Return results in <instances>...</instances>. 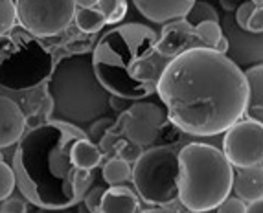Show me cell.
<instances>
[{
	"instance_id": "32",
	"label": "cell",
	"mask_w": 263,
	"mask_h": 213,
	"mask_svg": "<svg viewBox=\"0 0 263 213\" xmlns=\"http://www.w3.org/2000/svg\"><path fill=\"white\" fill-rule=\"evenodd\" d=\"M245 213H263V202L259 200H252V202H245Z\"/></svg>"
},
{
	"instance_id": "39",
	"label": "cell",
	"mask_w": 263,
	"mask_h": 213,
	"mask_svg": "<svg viewBox=\"0 0 263 213\" xmlns=\"http://www.w3.org/2000/svg\"><path fill=\"white\" fill-rule=\"evenodd\" d=\"M0 213H11V211H6V209H2V211H0Z\"/></svg>"
},
{
	"instance_id": "37",
	"label": "cell",
	"mask_w": 263,
	"mask_h": 213,
	"mask_svg": "<svg viewBox=\"0 0 263 213\" xmlns=\"http://www.w3.org/2000/svg\"><path fill=\"white\" fill-rule=\"evenodd\" d=\"M254 6H258V8H263V0H250Z\"/></svg>"
},
{
	"instance_id": "23",
	"label": "cell",
	"mask_w": 263,
	"mask_h": 213,
	"mask_svg": "<svg viewBox=\"0 0 263 213\" xmlns=\"http://www.w3.org/2000/svg\"><path fill=\"white\" fill-rule=\"evenodd\" d=\"M114 152H116V157L118 158H122V160L131 164V162L138 160V157H140L144 151H142L140 145L133 144V142H129V140L120 138L118 142H116V145H114Z\"/></svg>"
},
{
	"instance_id": "9",
	"label": "cell",
	"mask_w": 263,
	"mask_h": 213,
	"mask_svg": "<svg viewBox=\"0 0 263 213\" xmlns=\"http://www.w3.org/2000/svg\"><path fill=\"white\" fill-rule=\"evenodd\" d=\"M199 46H202V44L197 39L192 24H188L184 18H177V21L166 22L162 33L157 37L155 52L164 59H173L179 53L190 48H199Z\"/></svg>"
},
{
	"instance_id": "19",
	"label": "cell",
	"mask_w": 263,
	"mask_h": 213,
	"mask_svg": "<svg viewBox=\"0 0 263 213\" xmlns=\"http://www.w3.org/2000/svg\"><path fill=\"white\" fill-rule=\"evenodd\" d=\"M197 39L201 41V44L204 48H214L215 43L223 37V28H221V22H214V21H204L199 22L193 26Z\"/></svg>"
},
{
	"instance_id": "14",
	"label": "cell",
	"mask_w": 263,
	"mask_h": 213,
	"mask_svg": "<svg viewBox=\"0 0 263 213\" xmlns=\"http://www.w3.org/2000/svg\"><path fill=\"white\" fill-rule=\"evenodd\" d=\"M232 189L236 191L237 199L243 202H252V200L263 199V169L258 167H247V169H237L232 180Z\"/></svg>"
},
{
	"instance_id": "8",
	"label": "cell",
	"mask_w": 263,
	"mask_h": 213,
	"mask_svg": "<svg viewBox=\"0 0 263 213\" xmlns=\"http://www.w3.org/2000/svg\"><path fill=\"white\" fill-rule=\"evenodd\" d=\"M167 123L170 122L164 107H158L151 101L136 100L125 109L122 136H125V140L133 144L144 147L157 142Z\"/></svg>"
},
{
	"instance_id": "33",
	"label": "cell",
	"mask_w": 263,
	"mask_h": 213,
	"mask_svg": "<svg viewBox=\"0 0 263 213\" xmlns=\"http://www.w3.org/2000/svg\"><path fill=\"white\" fill-rule=\"evenodd\" d=\"M243 2H245V0H219L221 8H223L224 11H236L237 6L243 4Z\"/></svg>"
},
{
	"instance_id": "1",
	"label": "cell",
	"mask_w": 263,
	"mask_h": 213,
	"mask_svg": "<svg viewBox=\"0 0 263 213\" xmlns=\"http://www.w3.org/2000/svg\"><path fill=\"white\" fill-rule=\"evenodd\" d=\"M167 122L190 136H217L245 116L247 81L228 55L190 48L160 70L155 90Z\"/></svg>"
},
{
	"instance_id": "5",
	"label": "cell",
	"mask_w": 263,
	"mask_h": 213,
	"mask_svg": "<svg viewBox=\"0 0 263 213\" xmlns=\"http://www.w3.org/2000/svg\"><path fill=\"white\" fill-rule=\"evenodd\" d=\"M136 195L149 206H166L179 199V157L170 147H151L138 157L131 173Z\"/></svg>"
},
{
	"instance_id": "35",
	"label": "cell",
	"mask_w": 263,
	"mask_h": 213,
	"mask_svg": "<svg viewBox=\"0 0 263 213\" xmlns=\"http://www.w3.org/2000/svg\"><path fill=\"white\" fill-rule=\"evenodd\" d=\"M37 213H78V208H43Z\"/></svg>"
},
{
	"instance_id": "2",
	"label": "cell",
	"mask_w": 263,
	"mask_h": 213,
	"mask_svg": "<svg viewBox=\"0 0 263 213\" xmlns=\"http://www.w3.org/2000/svg\"><path fill=\"white\" fill-rule=\"evenodd\" d=\"M158 35L145 24H123L107 31L92 55V68L110 96L144 100L157 90L158 70L155 43Z\"/></svg>"
},
{
	"instance_id": "29",
	"label": "cell",
	"mask_w": 263,
	"mask_h": 213,
	"mask_svg": "<svg viewBox=\"0 0 263 213\" xmlns=\"http://www.w3.org/2000/svg\"><path fill=\"white\" fill-rule=\"evenodd\" d=\"M247 31L256 35L263 31V8H256L254 13L250 15L249 22H247Z\"/></svg>"
},
{
	"instance_id": "16",
	"label": "cell",
	"mask_w": 263,
	"mask_h": 213,
	"mask_svg": "<svg viewBox=\"0 0 263 213\" xmlns=\"http://www.w3.org/2000/svg\"><path fill=\"white\" fill-rule=\"evenodd\" d=\"M133 173V165L129 162L122 160V158L114 157L103 165V171H101V177L109 186H120V184L131 180Z\"/></svg>"
},
{
	"instance_id": "30",
	"label": "cell",
	"mask_w": 263,
	"mask_h": 213,
	"mask_svg": "<svg viewBox=\"0 0 263 213\" xmlns=\"http://www.w3.org/2000/svg\"><path fill=\"white\" fill-rule=\"evenodd\" d=\"M90 175L88 171H83V169H78V173L74 175V191L78 195H83L87 191V187L90 186Z\"/></svg>"
},
{
	"instance_id": "10",
	"label": "cell",
	"mask_w": 263,
	"mask_h": 213,
	"mask_svg": "<svg viewBox=\"0 0 263 213\" xmlns=\"http://www.w3.org/2000/svg\"><path fill=\"white\" fill-rule=\"evenodd\" d=\"M133 4L147 21L166 24L184 17L195 0H133Z\"/></svg>"
},
{
	"instance_id": "34",
	"label": "cell",
	"mask_w": 263,
	"mask_h": 213,
	"mask_svg": "<svg viewBox=\"0 0 263 213\" xmlns=\"http://www.w3.org/2000/svg\"><path fill=\"white\" fill-rule=\"evenodd\" d=\"M228 46H230V43H228L227 37H224V33H223V37H221V39L215 43V46L212 50H215V52H219V53H223V55H227V53H228Z\"/></svg>"
},
{
	"instance_id": "38",
	"label": "cell",
	"mask_w": 263,
	"mask_h": 213,
	"mask_svg": "<svg viewBox=\"0 0 263 213\" xmlns=\"http://www.w3.org/2000/svg\"><path fill=\"white\" fill-rule=\"evenodd\" d=\"M0 162H4V157H2V152H0Z\"/></svg>"
},
{
	"instance_id": "22",
	"label": "cell",
	"mask_w": 263,
	"mask_h": 213,
	"mask_svg": "<svg viewBox=\"0 0 263 213\" xmlns=\"http://www.w3.org/2000/svg\"><path fill=\"white\" fill-rule=\"evenodd\" d=\"M114 123H116V118H112V116L98 118L96 122H92L90 125H88V140H90L92 144H98V142L101 140V136L112 129Z\"/></svg>"
},
{
	"instance_id": "24",
	"label": "cell",
	"mask_w": 263,
	"mask_h": 213,
	"mask_svg": "<svg viewBox=\"0 0 263 213\" xmlns=\"http://www.w3.org/2000/svg\"><path fill=\"white\" fill-rule=\"evenodd\" d=\"M15 173L6 162H0V200L9 199L15 189Z\"/></svg>"
},
{
	"instance_id": "36",
	"label": "cell",
	"mask_w": 263,
	"mask_h": 213,
	"mask_svg": "<svg viewBox=\"0 0 263 213\" xmlns=\"http://www.w3.org/2000/svg\"><path fill=\"white\" fill-rule=\"evenodd\" d=\"M98 0H74V6L76 8H85V9H90V8H96Z\"/></svg>"
},
{
	"instance_id": "4",
	"label": "cell",
	"mask_w": 263,
	"mask_h": 213,
	"mask_svg": "<svg viewBox=\"0 0 263 213\" xmlns=\"http://www.w3.org/2000/svg\"><path fill=\"white\" fill-rule=\"evenodd\" d=\"M179 157V200L188 211L208 213L230 195L234 167L223 151L214 145L192 144L177 152Z\"/></svg>"
},
{
	"instance_id": "12",
	"label": "cell",
	"mask_w": 263,
	"mask_h": 213,
	"mask_svg": "<svg viewBox=\"0 0 263 213\" xmlns=\"http://www.w3.org/2000/svg\"><path fill=\"white\" fill-rule=\"evenodd\" d=\"M140 200L133 189L125 186H110L103 191L98 213H138Z\"/></svg>"
},
{
	"instance_id": "20",
	"label": "cell",
	"mask_w": 263,
	"mask_h": 213,
	"mask_svg": "<svg viewBox=\"0 0 263 213\" xmlns=\"http://www.w3.org/2000/svg\"><path fill=\"white\" fill-rule=\"evenodd\" d=\"M182 18H184L188 24H192V26H195V24L204 22V21H214V22L221 21L219 13H217L208 2H202V0H195V4L192 6V9H190Z\"/></svg>"
},
{
	"instance_id": "26",
	"label": "cell",
	"mask_w": 263,
	"mask_h": 213,
	"mask_svg": "<svg viewBox=\"0 0 263 213\" xmlns=\"http://www.w3.org/2000/svg\"><path fill=\"white\" fill-rule=\"evenodd\" d=\"M245 202L237 197H227V199L217 206V213H245Z\"/></svg>"
},
{
	"instance_id": "25",
	"label": "cell",
	"mask_w": 263,
	"mask_h": 213,
	"mask_svg": "<svg viewBox=\"0 0 263 213\" xmlns=\"http://www.w3.org/2000/svg\"><path fill=\"white\" fill-rule=\"evenodd\" d=\"M258 8V6H254L250 0H245L243 4L237 6L236 9V24L239 30H245L247 31V22H249L250 15L254 13V9Z\"/></svg>"
},
{
	"instance_id": "27",
	"label": "cell",
	"mask_w": 263,
	"mask_h": 213,
	"mask_svg": "<svg viewBox=\"0 0 263 213\" xmlns=\"http://www.w3.org/2000/svg\"><path fill=\"white\" fill-rule=\"evenodd\" d=\"M122 138L120 134H116V132H105V134L101 136V140L98 142V147H100V151H101V154L103 157H109V154H112L114 152V145H116V142Z\"/></svg>"
},
{
	"instance_id": "15",
	"label": "cell",
	"mask_w": 263,
	"mask_h": 213,
	"mask_svg": "<svg viewBox=\"0 0 263 213\" xmlns=\"http://www.w3.org/2000/svg\"><path fill=\"white\" fill-rule=\"evenodd\" d=\"M68 160H70V164L74 165L76 169L92 171L94 167H98L101 164L103 154H101L100 147L96 144H92L87 138H81L78 142H74V145L70 147Z\"/></svg>"
},
{
	"instance_id": "21",
	"label": "cell",
	"mask_w": 263,
	"mask_h": 213,
	"mask_svg": "<svg viewBox=\"0 0 263 213\" xmlns=\"http://www.w3.org/2000/svg\"><path fill=\"white\" fill-rule=\"evenodd\" d=\"M17 24V9L13 0H0V35H6Z\"/></svg>"
},
{
	"instance_id": "28",
	"label": "cell",
	"mask_w": 263,
	"mask_h": 213,
	"mask_svg": "<svg viewBox=\"0 0 263 213\" xmlns=\"http://www.w3.org/2000/svg\"><path fill=\"white\" fill-rule=\"evenodd\" d=\"M103 187H94L90 191L85 195V200H83V206L88 209L90 213L98 211V206H100V200H101V195H103Z\"/></svg>"
},
{
	"instance_id": "13",
	"label": "cell",
	"mask_w": 263,
	"mask_h": 213,
	"mask_svg": "<svg viewBox=\"0 0 263 213\" xmlns=\"http://www.w3.org/2000/svg\"><path fill=\"white\" fill-rule=\"evenodd\" d=\"M247 81V120L263 123V68L261 65L250 66L243 72Z\"/></svg>"
},
{
	"instance_id": "6",
	"label": "cell",
	"mask_w": 263,
	"mask_h": 213,
	"mask_svg": "<svg viewBox=\"0 0 263 213\" xmlns=\"http://www.w3.org/2000/svg\"><path fill=\"white\" fill-rule=\"evenodd\" d=\"M17 22L33 37L63 33L74 21V0H17Z\"/></svg>"
},
{
	"instance_id": "11",
	"label": "cell",
	"mask_w": 263,
	"mask_h": 213,
	"mask_svg": "<svg viewBox=\"0 0 263 213\" xmlns=\"http://www.w3.org/2000/svg\"><path fill=\"white\" fill-rule=\"evenodd\" d=\"M26 129V116L8 96H0V149L13 145Z\"/></svg>"
},
{
	"instance_id": "3",
	"label": "cell",
	"mask_w": 263,
	"mask_h": 213,
	"mask_svg": "<svg viewBox=\"0 0 263 213\" xmlns=\"http://www.w3.org/2000/svg\"><path fill=\"white\" fill-rule=\"evenodd\" d=\"M50 120L87 129L98 118L109 116L110 94L101 87L90 53H72L53 66L48 81Z\"/></svg>"
},
{
	"instance_id": "31",
	"label": "cell",
	"mask_w": 263,
	"mask_h": 213,
	"mask_svg": "<svg viewBox=\"0 0 263 213\" xmlns=\"http://www.w3.org/2000/svg\"><path fill=\"white\" fill-rule=\"evenodd\" d=\"M6 211H11V213H28L26 211V204L18 199H6V204L4 208Z\"/></svg>"
},
{
	"instance_id": "17",
	"label": "cell",
	"mask_w": 263,
	"mask_h": 213,
	"mask_svg": "<svg viewBox=\"0 0 263 213\" xmlns=\"http://www.w3.org/2000/svg\"><path fill=\"white\" fill-rule=\"evenodd\" d=\"M74 21L78 28L85 33H98L105 26V17L98 11L96 8L85 9V8H76Z\"/></svg>"
},
{
	"instance_id": "18",
	"label": "cell",
	"mask_w": 263,
	"mask_h": 213,
	"mask_svg": "<svg viewBox=\"0 0 263 213\" xmlns=\"http://www.w3.org/2000/svg\"><path fill=\"white\" fill-rule=\"evenodd\" d=\"M96 9L105 17V24H118L127 15L125 0H98Z\"/></svg>"
},
{
	"instance_id": "7",
	"label": "cell",
	"mask_w": 263,
	"mask_h": 213,
	"mask_svg": "<svg viewBox=\"0 0 263 213\" xmlns=\"http://www.w3.org/2000/svg\"><path fill=\"white\" fill-rule=\"evenodd\" d=\"M223 154L236 169L263 164V123L239 120L224 131Z\"/></svg>"
},
{
	"instance_id": "40",
	"label": "cell",
	"mask_w": 263,
	"mask_h": 213,
	"mask_svg": "<svg viewBox=\"0 0 263 213\" xmlns=\"http://www.w3.org/2000/svg\"><path fill=\"white\" fill-rule=\"evenodd\" d=\"M149 213H160V211H149Z\"/></svg>"
}]
</instances>
